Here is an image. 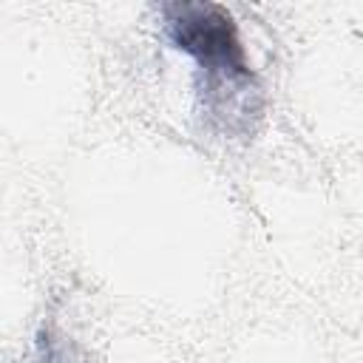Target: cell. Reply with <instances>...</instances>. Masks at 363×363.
Returning <instances> with one entry per match:
<instances>
[{"mask_svg":"<svg viewBox=\"0 0 363 363\" xmlns=\"http://www.w3.org/2000/svg\"><path fill=\"white\" fill-rule=\"evenodd\" d=\"M167 43L193 57L196 94L204 122L224 136H250L261 119L264 96L247 60L233 14L218 3H164Z\"/></svg>","mask_w":363,"mask_h":363,"instance_id":"cell-1","label":"cell"}]
</instances>
